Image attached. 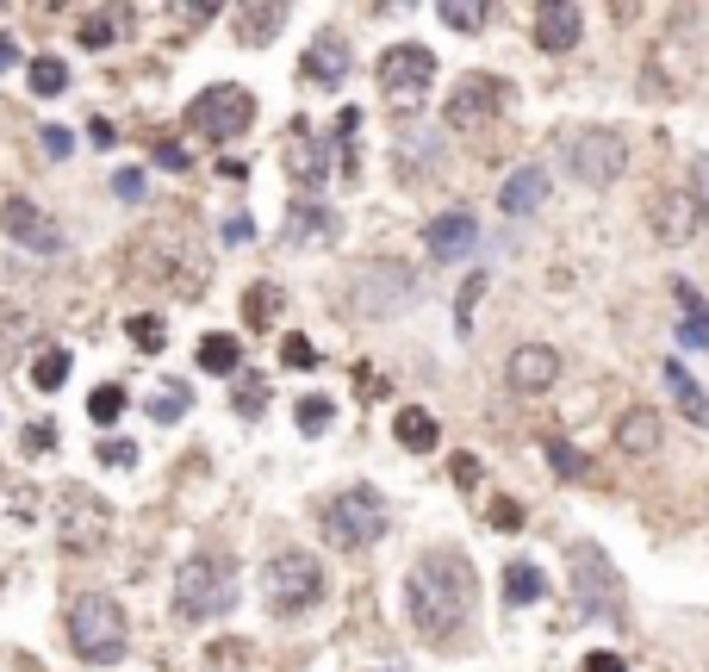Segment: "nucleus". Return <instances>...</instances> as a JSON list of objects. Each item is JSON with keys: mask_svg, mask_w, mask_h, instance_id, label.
I'll return each instance as SVG.
<instances>
[{"mask_svg": "<svg viewBox=\"0 0 709 672\" xmlns=\"http://www.w3.org/2000/svg\"><path fill=\"white\" fill-rule=\"evenodd\" d=\"M567 169H573L585 187H610V181H622V169H629V144L616 132H579V137H567Z\"/></svg>", "mask_w": 709, "mask_h": 672, "instance_id": "11", "label": "nucleus"}, {"mask_svg": "<svg viewBox=\"0 0 709 672\" xmlns=\"http://www.w3.org/2000/svg\"><path fill=\"white\" fill-rule=\"evenodd\" d=\"M455 480L473 486V480H480V462H473V455H460V462H455Z\"/></svg>", "mask_w": 709, "mask_h": 672, "instance_id": "50", "label": "nucleus"}, {"mask_svg": "<svg viewBox=\"0 0 709 672\" xmlns=\"http://www.w3.org/2000/svg\"><path fill=\"white\" fill-rule=\"evenodd\" d=\"M125 330H131V343H137V349H162V318H150V311H137Z\"/></svg>", "mask_w": 709, "mask_h": 672, "instance_id": "37", "label": "nucleus"}, {"mask_svg": "<svg viewBox=\"0 0 709 672\" xmlns=\"http://www.w3.org/2000/svg\"><path fill=\"white\" fill-rule=\"evenodd\" d=\"M274 311H281V287H274V281L250 287V299H243V318H250V324H274Z\"/></svg>", "mask_w": 709, "mask_h": 672, "instance_id": "33", "label": "nucleus"}, {"mask_svg": "<svg viewBox=\"0 0 709 672\" xmlns=\"http://www.w3.org/2000/svg\"><path fill=\"white\" fill-rule=\"evenodd\" d=\"M704 218H709V200H704V193H690V187H672V193L653 200V237L672 243V250L704 231Z\"/></svg>", "mask_w": 709, "mask_h": 672, "instance_id": "14", "label": "nucleus"}, {"mask_svg": "<svg viewBox=\"0 0 709 672\" xmlns=\"http://www.w3.org/2000/svg\"><path fill=\"white\" fill-rule=\"evenodd\" d=\"M69 641H76V653L88 667H118L125 648H131V623L118 611V597L113 592H76V604H69Z\"/></svg>", "mask_w": 709, "mask_h": 672, "instance_id": "3", "label": "nucleus"}, {"mask_svg": "<svg viewBox=\"0 0 709 672\" xmlns=\"http://www.w3.org/2000/svg\"><path fill=\"white\" fill-rule=\"evenodd\" d=\"M0 231H7V243H20L32 255H62V225L38 200H25V193H7L0 200Z\"/></svg>", "mask_w": 709, "mask_h": 672, "instance_id": "12", "label": "nucleus"}, {"mask_svg": "<svg viewBox=\"0 0 709 672\" xmlns=\"http://www.w3.org/2000/svg\"><path fill=\"white\" fill-rule=\"evenodd\" d=\"M187 411H193V392H187V386H174V380L150 399V418H156V423H181Z\"/></svg>", "mask_w": 709, "mask_h": 672, "instance_id": "30", "label": "nucleus"}, {"mask_svg": "<svg viewBox=\"0 0 709 672\" xmlns=\"http://www.w3.org/2000/svg\"><path fill=\"white\" fill-rule=\"evenodd\" d=\"M156 162H162V169H187V150H181V144H162V150H156Z\"/></svg>", "mask_w": 709, "mask_h": 672, "instance_id": "47", "label": "nucleus"}, {"mask_svg": "<svg viewBox=\"0 0 709 672\" xmlns=\"http://www.w3.org/2000/svg\"><path fill=\"white\" fill-rule=\"evenodd\" d=\"M262 405H268V392H262V386H243V392H237V411H262Z\"/></svg>", "mask_w": 709, "mask_h": 672, "instance_id": "48", "label": "nucleus"}, {"mask_svg": "<svg viewBox=\"0 0 709 672\" xmlns=\"http://www.w3.org/2000/svg\"><path fill=\"white\" fill-rule=\"evenodd\" d=\"M237 597H243V573L225 548H199L181 560V573H174V616L181 623H218L237 611Z\"/></svg>", "mask_w": 709, "mask_h": 672, "instance_id": "2", "label": "nucleus"}, {"mask_svg": "<svg viewBox=\"0 0 709 672\" xmlns=\"http://www.w3.org/2000/svg\"><path fill=\"white\" fill-rule=\"evenodd\" d=\"M281 362H287V367H318V349H311L306 337H287V349H281Z\"/></svg>", "mask_w": 709, "mask_h": 672, "instance_id": "39", "label": "nucleus"}, {"mask_svg": "<svg viewBox=\"0 0 709 672\" xmlns=\"http://www.w3.org/2000/svg\"><path fill=\"white\" fill-rule=\"evenodd\" d=\"M504 380H511V392H548L560 380V355L548 343H517L504 362Z\"/></svg>", "mask_w": 709, "mask_h": 672, "instance_id": "16", "label": "nucleus"}, {"mask_svg": "<svg viewBox=\"0 0 709 672\" xmlns=\"http://www.w3.org/2000/svg\"><path fill=\"white\" fill-rule=\"evenodd\" d=\"M69 349H44L38 362H32V386H38V392H57L62 380H69Z\"/></svg>", "mask_w": 709, "mask_h": 672, "instance_id": "29", "label": "nucleus"}, {"mask_svg": "<svg viewBox=\"0 0 709 672\" xmlns=\"http://www.w3.org/2000/svg\"><path fill=\"white\" fill-rule=\"evenodd\" d=\"M548 592V579H541V567L536 560H511V567H504V604H536V597Z\"/></svg>", "mask_w": 709, "mask_h": 672, "instance_id": "24", "label": "nucleus"}, {"mask_svg": "<svg viewBox=\"0 0 709 672\" xmlns=\"http://www.w3.org/2000/svg\"><path fill=\"white\" fill-rule=\"evenodd\" d=\"M660 436H666V430H660V411H653V405H634V411L616 418V442H622L629 455H653Z\"/></svg>", "mask_w": 709, "mask_h": 672, "instance_id": "20", "label": "nucleus"}, {"mask_svg": "<svg viewBox=\"0 0 709 672\" xmlns=\"http://www.w3.org/2000/svg\"><path fill=\"white\" fill-rule=\"evenodd\" d=\"M237 367H243V343L225 337V330H211L199 343V374H237Z\"/></svg>", "mask_w": 709, "mask_h": 672, "instance_id": "26", "label": "nucleus"}, {"mask_svg": "<svg viewBox=\"0 0 709 672\" xmlns=\"http://www.w3.org/2000/svg\"><path fill=\"white\" fill-rule=\"evenodd\" d=\"M25 81H32V94H62V88H69V62L62 57H32L25 62Z\"/></svg>", "mask_w": 709, "mask_h": 672, "instance_id": "28", "label": "nucleus"}, {"mask_svg": "<svg viewBox=\"0 0 709 672\" xmlns=\"http://www.w3.org/2000/svg\"><path fill=\"white\" fill-rule=\"evenodd\" d=\"M187 125L193 132H206L211 144H230V137H243L255 125V94L250 88H237V81H218V88H206V94H193Z\"/></svg>", "mask_w": 709, "mask_h": 672, "instance_id": "8", "label": "nucleus"}, {"mask_svg": "<svg viewBox=\"0 0 709 672\" xmlns=\"http://www.w3.org/2000/svg\"><path fill=\"white\" fill-rule=\"evenodd\" d=\"M436 13H442V25H455V32H480V25L492 20V7H473V0H442Z\"/></svg>", "mask_w": 709, "mask_h": 672, "instance_id": "31", "label": "nucleus"}, {"mask_svg": "<svg viewBox=\"0 0 709 672\" xmlns=\"http://www.w3.org/2000/svg\"><path fill=\"white\" fill-rule=\"evenodd\" d=\"M541 200H548V169L541 162H523V169L504 174V187H499L504 218H529V212H541Z\"/></svg>", "mask_w": 709, "mask_h": 672, "instance_id": "17", "label": "nucleus"}, {"mask_svg": "<svg viewBox=\"0 0 709 672\" xmlns=\"http://www.w3.org/2000/svg\"><path fill=\"white\" fill-rule=\"evenodd\" d=\"M100 467H137V448L125 436H113V442H100Z\"/></svg>", "mask_w": 709, "mask_h": 672, "instance_id": "38", "label": "nucleus"}, {"mask_svg": "<svg viewBox=\"0 0 709 672\" xmlns=\"http://www.w3.org/2000/svg\"><path fill=\"white\" fill-rule=\"evenodd\" d=\"M262 592H268V611L299 616L324 597V567H318V555H306V548H281V555L262 567Z\"/></svg>", "mask_w": 709, "mask_h": 672, "instance_id": "6", "label": "nucleus"}, {"mask_svg": "<svg viewBox=\"0 0 709 672\" xmlns=\"http://www.w3.org/2000/svg\"><path fill=\"white\" fill-rule=\"evenodd\" d=\"M392 430H399V442H404V448H411V455H430V448H436V442H442L436 418H430L423 405H404V411H399V423H392Z\"/></svg>", "mask_w": 709, "mask_h": 672, "instance_id": "23", "label": "nucleus"}, {"mask_svg": "<svg viewBox=\"0 0 709 672\" xmlns=\"http://www.w3.org/2000/svg\"><path fill=\"white\" fill-rule=\"evenodd\" d=\"M678 343L685 349H709V306H704V293L690 287V281H678Z\"/></svg>", "mask_w": 709, "mask_h": 672, "instance_id": "21", "label": "nucleus"}, {"mask_svg": "<svg viewBox=\"0 0 709 672\" xmlns=\"http://www.w3.org/2000/svg\"><path fill=\"white\" fill-rule=\"evenodd\" d=\"M293 169L306 174V187L324 181V144H306V150H293Z\"/></svg>", "mask_w": 709, "mask_h": 672, "instance_id": "35", "label": "nucleus"}, {"mask_svg": "<svg viewBox=\"0 0 709 672\" xmlns=\"http://www.w3.org/2000/svg\"><path fill=\"white\" fill-rule=\"evenodd\" d=\"M436 88V57L423 50V44H392L380 57V94L399 106V113H411V106H423V94Z\"/></svg>", "mask_w": 709, "mask_h": 672, "instance_id": "10", "label": "nucleus"}, {"mask_svg": "<svg viewBox=\"0 0 709 672\" xmlns=\"http://www.w3.org/2000/svg\"><path fill=\"white\" fill-rule=\"evenodd\" d=\"M579 672H629V667H622V653L597 648V653H585V660H579Z\"/></svg>", "mask_w": 709, "mask_h": 672, "instance_id": "41", "label": "nucleus"}, {"mask_svg": "<svg viewBox=\"0 0 709 672\" xmlns=\"http://www.w3.org/2000/svg\"><path fill=\"white\" fill-rule=\"evenodd\" d=\"M386 499L374 492V486H348V492H336V499L324 504V542L330 548H374V542L386 536Z\"/></svg>", "mask_w": 709, "mask_h": 672, "instance_id": "5", "label": "nucleus"}, {"mask_svg": "<svg viewBox=\"0 0 709 672\" xmlns=\"http://www.w3.org/2000/svg\"><path fill=\"white\" fill-rule=\"evenodd\" d=\"M517 523H523V511H517L511 499H499V504H492V529H517Z\"/></svg>", "mask_w": 709, "mask_h": 672, "instance_id": "44", "label": "nucleus"}, {"mask_svg": "<svg viewBox=\"0 0 709 672\" xmlns=\"http://www.w3.org/2000/svg\"><path fill=\"white\" fill-rule=\"evenodd\" d=\"M44 150H50V156H69V150H76V137L62 132V125H44Z\"/></svg>", "mask_w": 709, "mask_h": 672, "instance_id": "42", "label": "nucleus"}, {"mask_svg": "<svg viewBox=\"0 0 709 672\" xmlns=\"http://www.w3.org/2000/svg\"><path fill=\"white\" fill-rule=\"evenodd\" d=\"M113 536V511L88 492V486H62L57 492V542L69 555H94Z\"/></svg>", "mask_w": 709, "mask_h": 672, "instance_id": "9", "label": "nucleus"}, {"mask_svg": "<svg viewBox=\"0 0 709 672\" xmlns=\"http://www.w3.org/2000/svg\"><path fill=\"white\" fill-rule=\"evenodd\" d=\"M50 448H57V430L50 423H32L25 430V455H50Z\"/></svg>", "mask_w": 709, "mask_h": 672, "instance_id": "40", "label": "nucleus"}, {"mask_svg": "<svg viewBox=\"0 0 709 672\" xmlns=\"http://www.w3.org/2000/svg\"><path fill=\"white\" fill-rule=\"evenodd\" d=\"M473 567L467 555L455 548H430V555L411 560V573H404V616H411V629L423 641H436L448 648L467 623H473Z\"/></svg>", "mask_w": 709, "mask_h": 672, "instance_id": "1", "label": "nucleus"}, {"mask_svg": "<svg viewBox=\"0 0 709 672\" xmlns=\"http://www.w3.org/2000/svg\"><path fill=\"white\" fill-rule=\"evenodd\" d=\"M88 418H94V423H118V418H125V386H100L94 399H88Z\"/></svg>", "mask_w": 709, "mask_h": 672, "instance_id": "34", "label": "nucleus"}, {"mask_svg": "<svg viewBox=\"0 0 709 672\" xmlns=\"http://www.w3.org/2000/svg\"><path fill=\"white\" fill-rule=\"evenodd\" d=\"M418 299V269H404V262H355L343 281V311L348 318H399L404 306Z\"/></svg>", "mask_w": 709, "mask_h": 672, "instance_id": "4", "label": "nucleus"}, {"mask_svg": "<svg viewBox=\"0 0 709 672\" xmlns=\"http://www.w3.org/2000/svg\"><path fill=\"white\" fill-rule=\"evenodd\" d=\"M504 88L499 76H460L455 94H448V106H442V118H448V132H473V125H485V118L504 113Z\"/></svg>", "mask_w": 709, "mask_h": 672, "instance_id": "13", "label": "nucleus"}, {"mask_svg": "<svg viewBox=\"0 0 709 672\" xmlns=\"http://www.w3.org/2000/svg\"><path fill=\"white\" fill-rule=\"evenodd\" d=\"M13 62H20V38H13V32H0V76H7Z\"/></svg>", "mask_w": 709, "mask_h": 672, "instance_id": "46", "label": "nucleus"}, {"mask_svg": "<svg viewBox=\"0 0 709 672\" xmlns=\"http://www.w3.org/2000/svg\"><path fill=\"white\" fill-rule=\"evenodd\" d=\"M548 455H554V467H560V474H579V467H585V462H579V455H573V448H567V442H554Z\"/></svg>", "mask_w": 709, "mask_h": 672, "instance_id": "45", "label": "nucleus"}, {"mask_svg": "<svg viewBox=\"0 0 709 672\" xmlns=\"http://www.w3.org/2000/svg\"><path fill=\"white\" fill-rule=\"evenodd\" d=\"M281 25H287V7H243V13H237V32H243V44H268Z\"/></svg>", "mask_w": 709, "mask_h": 672, "instance_id": "27", "label": "nucleus"}, {"mask_svg": "<svg viewBox=\"0 0 709 672\" xmlns=\"http://www.w3.org/2000/svg\"><path fill=\"white\" fill-rule=\"evenodd\" d=\"M336 237V218H330L318 200H293V212H287V243L293 250H306V243H330Z\"/></svg>", "mask_w": 709, "mask_h": 672, "instance_id": "19", "label": "nucleus"}, {"mask_svg": "<svg viewBox=\"0 0 709 672\" xmlns=\"http://www.w3.org/2000/svg\"><path fill=\"white\" fill-rule=\"evenodd\" d=\"M666 386H672V399H678V411H685L690 423H697V430H709V392L697 380H690L685 367L678 362H666Z\"/></svg>", "mask_w": 709, "mask_h": 672, "instance_id": "22", "label": "nucleus"}, {"mask_svg": "<svg viewBox=\"0 0 709 672\" xmlns=\"http://www.w3.org/2000/svg\"><path fill=\"white\" fill-rule=\"evenodd\" d=\"M113 187H118V200H144V174H137V169H118Z\"/></svg>", "mask_w": 709, "mask_h": 672, "instance_id": "43", "label": "nucleus"}, {"mask_svg": "<svg viewBox=\"0 0 709 672\" xmlns=\"http://www.w3.org/2000/svg\"><path fill=\"white\" fill-rule=\"evenodd\" d=\"M585 38V13H579L573 0H554V7H541L536 13V44L541 50H573Z\"/></svg>", "mask_w": 709, "mask_h": 672, "instance_id": "18", "label": "nucleus"}, {"mask_svg": "<svg viewBox=\"0 0 709 672\" xmlns=\"http://www.w3.org/2000/svg\"><path fill=\"white\" fill-rule=\"evenodd\" d=\"M567 567H573L579 611H585V616H610V623H622V579H616L610 555H604V548H592V542H573V548H567Z\"/></svg>", "mask_w": 709, "mask_h": 672, "instance_id": "7", "label": "nucleus"}, {"mask_svg": "<svg viewBox=\"0 0 709 672\" xmlns=\"http://www.w3.org/2000/svg\"><path fill=\"white\" fill-rule=\"evenodd\" d=\"M423 243H430V262H467V255L480 250V218L467 206L436 212V218L423 225Z\"/></svg>", "mask_w": 709, "mask_h": 672, "instance_id": "15", "label": "nucleus"}, {"mask_svg": "<svg viewBox=\"0 0 709 672\" xmlns=\"http://www.w3.org/2000/svg\"><path fill=\"white\" fill-rule=\"evenodd\" d=\"M330 418H336V411H330L324 399H306V405H299V430H306V436H324Z\"/></svg>", "mask_w": 709, "mask_h": 672, "instance_id": "36", "label": "nucleus"}, {"mask_svg": "<svg viewBox=\"0 0 709 672\" xmlns=\"http://www.w3.org/2000/svg\"><path fill=\"white\" fill-rule=\"evenodd\" d=\"M169 13H174V20H181V25H199V20H211V7H169Z\"/></svg>", "mask_w": 709, "mask_h": 672, "instance_id": "49", "label": "nucleus"}, {"mask_svg": "<svg viewBox=\"0 0 709 672\" xmlns=\"http://www.w3.org/2000/svg\"><path fill=\"white\" fill-rule=\"evenodd\" d=\"M306 76L311 81H343L348 76V44L343 38H318L306 50Z\"/></svg>", "mask_w": 709, "mask_h": 672, "instance_id": "25", "label": "nucleus"}, {"mask_svg": "<svg viewBox=\"0 0 709 672\" xmlns=\"http://www.w3.org/2000/svg\"><path fill=\"white\" fill-rule=\"evenodd\" d=\"M118 20H125V13H81V44H88V50H106V44L118 38Z\"/></svg>", "mask_w": 709, "mask_h": 672, "instance_id": "32", "label": "nucleus"}]
</instances>
